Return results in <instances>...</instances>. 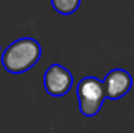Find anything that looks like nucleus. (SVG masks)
Wrapping results in <instances>:
<instances>
[{
  "label": "nucleus",
  "mask_w": 134,
  "mask_h": 133,
  "mask_svg": "<svg viewBox=\"0 0 134 133\" xmlns=\"http://www.w3.org/2000/svg\"><path fill=\"white\" fill-rule=\"evenodd\" d=\"M42 56V46L30 37L20 38L9 44L1 55L4 69L12 75H21L31 69Z\"/></svg>",
  "instance_id": "1"
},
{
  "label": "nucleus",
  "mask_w": 134,
  "mask_h": 133,
  "mask_svg": "<svg viewBox=\"0 0 134 133\" xmlns=\"http://www.w3.org/2000/svg\"><path fill=\"white\" fill-rule=\"evenodd\" d=\"M76 91L81 114L86 118H94L100 111L105 100L103 81L98 77L87 76L78 82Z\"/></svg>",
  "instance_id": "2"
},
{
  "label": "nucleus",
  "mask_w": 134,
  "mask_h": 133,
  "mask_svg": "<svg viewBox=\"0 0 134 133\" xmlns=\"http://www.w3.org/2000/svg\"><path fill=\"white\" fill-rule=\"evenodd\" d=\"M72 73L60 64H52L46 69L43 84L46 91L52 97H63L73 88Z\"/></svg>",
  "instance_id": "3"
},
{
  "label": "nucleus",
  "mask_w": 134,
  "mask_h": 133,
  "mask_svg": "<svg viewBox=\"0 0 134 133\" xmlns=\"http://www.w3.org/2000/svg\"><path fill=\"white\" fill-rule=\"evenodd\" d=\"M103 86L105 91V98L116 100L125 97L133 86V78L130 73L122 68H116L108 72L103 80Z\"/></svg>",
  "instance_id": "4"
},
{
  "label": "nucleus",
  "mask_w": 134,
  "mask_h": 133,
  "mask_svg": "<svg viewBox=\"0 0 134 133\" xmlns=\"http://www.w3.org/2000/svg\"><path fill=\"white\" fill-rule=\"evenodd\" d=\"M51 4L57 13L63 16H69L80 8L81 0H51Z\"/></svg>",
  "instance_id": "5"
},
{
  "label": "nucleus",
  "mask_w": 134,
  "mask_h": 133,
  "mask_svg": "<svg viewBox=\"0 0 134 133\" xmlns=\"http://www.w3.org/2000/svg\"><path fill=\"white\" fill-rule=\"evenodd\" d=\"M0 52H1V47H0Z\"/></svg>",
  "instance_id": "6"
}]
</instances>
